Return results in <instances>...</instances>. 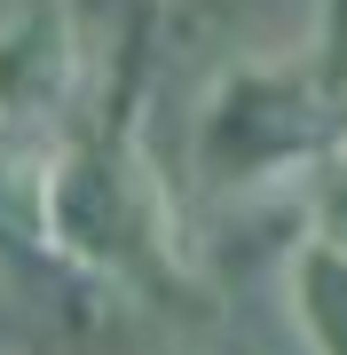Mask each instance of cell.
Listing matches in <instances>:
<instances>
[{
	"label": "cell",
	"mask_w": 347,
	"mask_h": 355,
	"mask_svg": "<svg viewBox=\"0 0 347 355\" xmlns=\"http://www.w3.org/2000/svg\"><path fill=\"white\" fill-rule=\"evenodd\" d=\"M134 103H142V64L127 55L103 111L64 119V135L32 182V229L64 268L111 292L181 300L190 292V245H181V214L158 182V166L134 142Z\"/></svg>",
	"instance_id": "cell-1"
},
{
	"label": "cell",
	"mask_w": 347,
	"mask_h": 355,
	"mask_svg": "<svg viewBox=\"0 0 347 355\" xmlns=\"http://www.w3.org/2000/svg\"><path fill=\"white\" fill-rule=\"evenodd\" d=\"M79 24L64 0H32L0 24V127L79 119Z\"/></svg>",
	"instance_id": "cell-2"
},
{
	"label": "cell",
	"mask_w": 347,
	"mask_h": 355,
	"mask_svg": "<svg viewBox=\"0 0 347 355\" xmlns=\"http://www.w3.org/2000/svg\"><path fill=\"white\" fill-rule=\"evenodd\" d=\"M284 316L308 355H347V245L300 229L284 245Z\"/></svg>",
	"instance_id": "cell-3"
},
{
	"label": "cell",
	"mask_w": 347,
	"mask_h": 355,
	"mask_svg": "<svg viewBox=\"0 0 347 355\" xmlns=\"http://www.w3.org/2000/svg\"><path fill=\"white\" fill-rule=\"evenodd\" d=\"M308 229L347 245V158H332L323 174H308Z\"/></svg>",
	"instance_id": "cell-4"
},
{
	"label": "cell",
	"mask_w": 347,
	"mask_h": 355,
	"mask_svg": "<svg viewBox=\"0 0 347 355\" xmlns=\"http://www.w3.org/2000/svg\"><path fill=\"white\" fill-rule=\"evenodd\" d=\"M308 64L332 71V79H347V0H323V32H316Z\"/></svg>",
	"instance_id": "cell-5"
}]
</instances>
